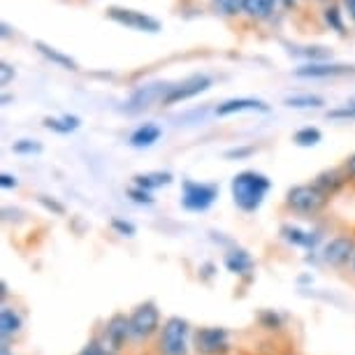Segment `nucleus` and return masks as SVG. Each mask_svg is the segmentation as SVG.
I'll return each mask as SVG.
<instances>
[{"mask_svg": "<svg viewBox=\"0 0 355 355\" xmlns=\"http://www.w3.org/2000/svg\"><path fill=\"white\" fill-rule=\"evenodd\" d=\"M270 179L260 172H253V170H246V172H239L237 177L232 179V198H234V205L239 207L242 211H256L263 200L270 191Z\"/></svg>", "mask_w": 355, "mask_h": 355, "instance_id": "obj_1", "label": "nucleus"}, {"mask_svg": "<svg viewBox=\"0 0 355 355\" xmlns=\"http://www.w3.org/2000/svg\"><path fill=\"white\" fill-rule=\"evenodd\" d=\"M158 346L163 355H189V323L179 316L167 318Z\"/></svg>", "mask_w": 355, "mask_h": 355, "instance_id": "obj_2", "label": "nucleus"}, {"mask_svg": "<svg viewBox=\"0 0 355 355\" xmlns=\"http://www.w3.org/2000/svg\"><path fill=\"white\" fill-rule=\"evenodd\" d=\"M327 196L316 186H293L288 191V207L297 214H316L325 207Z\"/></svg>", "mask_w": 355, "mask_h": 355, "instance_id": "obj_3", "label": "nucleus"}, {"mask_svg": "<svg viewBox=\"0 0 355 355\" xmlns=\"http://www.w3.org/2000/svg\"><path fill=\"white\" fill-rule=\"evenodd\" d=\"M218 196V189L214 184H198V182H184V196L182 202L191 211H207L214 205Z\"/></svg>", "mask_w": 355, "mask_h": 355, "instance_id": "obj_4", "label": "nucleus"}, {"mask_svg": "<svg viewBox=\"0 0 355 355\" xmlns=\"http://www.w3.org/2000/svg\"><path fill=\"white\" fill-rule=\"evenodd\" d=\"M158 325H160V313L156 309V304L151 302L139 304L130 316V337L146 339L158 330Z\"/></svg>", "mask_w": 355, "mask_h": 355, "instance_id": "obj_5", "label": "nucleus"}, {"mask_svg": "<svg viewBox=\"0 0 355 355\" xmlns=\"http://www.w3.org/2000/svg\"><path fill=\"white\" fill-rule=\"evenodd\" d=\"M209 86H211L209 77L196 75V77L186 79V82H182V84L172 86V89L167 91V96L163 98V105H174V103H182V100L196 98V96H200V93H205Z\"/></svg>", "mask_w": 355, "mask_h": 355, "instance_id": "obj_6", "label": "nucleus"}, {"mask_svg": "<svg viewBox=\"0 0 355 355\" xmlns=\"http://www.w3.org/2000/svg\"><path fill=\"white\" fill-rule=\"evenodd\" d=\"M107 15H110V19H114V21H119L121 26H128V28H135V31H146V33H158L160 31V24L153 17L144 15V12L112 8Z\"/></svg>", "mask_w": 355, "mask_h": 355, "instance_id": "obj_7", "label": "nucleus"}, {"mask_svg": "<svg viewBox=\"0 0 355 355\" xmlns=\"http://www.w3.org/2000/svg\"><path fill=\"white\" fill-rule=\"evenodd\" d=\"M196 348L202 355H218L227 348V332L223 327H202L196 332Z\"/></svg>", "mask_w": 355, "mask_h": 355, "instance_id": "obj_8", "label": "nucleus"}, {"mask_svg": "<svg viewBox=\"0 0 355 355\" xmlns=\"http://www.w3.org/2000/svg\"><path fill=\"white\" fill-rule=\"evenodd\" d=\"M355 256V244L351 237H334L325 244L323 249V263L330 267H341Z\"/></svg>", "mask_w": 355, "mask_h": 355, "instance_id": "obj_9", "label": "nucleus"}, {"mask_svg": "<svg viewBox=\"0 0 355 355\" xmlns=\"http://www.w3.org/2000/svg\"><path fill=\"white\" fill-rule=\"evenodd\" d=\"M128 337H130V318L119 313V316H114L105 327V351L119 353Z\"/></svg>", "mask_w": 355, "mask_h": 355, "instance_id": "obj_10", "label": "nucleus"}, {"mask_svg": "<svg viewBox=\"0 0 355 355\" xmlns=\"http://www.w3.org/2000/svg\"><path fill=\"white\" fill-rule=\"evenodd\" d=\"M170 89H172V86H167V84L142 86V89H137L130 96L128 105H125V110H128V112H139V110H144V107H149L151 103H156V100L163 103V98L167 96V91H170Z\"/></svg>", "mask_w": 355, "mask_h": 355, "instance_id": "obj_11", "label": "nucleus"}, {"mask_svg": "<svg viewBox=\"0 0 355 355\" xmlns=\"http://www.w3.org/2000/svg\"><path fill=\"white\" fill-rule=\"evenodd\" d=\"M270 107L260 100H253V98H237V100H227V103L218 105L216 107V114L218 116H230V114H237V112H267Z\"/></svg>", "mask_w": 355, "mask_h": 355, "instance_id": "obj_12", "label": "nucleus"}, {"mask_svg": "<svg viewBox=\"0 0 355 355\" xmlns=\"http://www.w3.org/2000/svg\"><path fill=\"white\" fill-rule=\"evenodd\" d=\"M346 72H353V68L332 65V63H306L302 68L295 70V75L297 77H337V75H346Z\"/></svg>", "mask_w": 355, "mask_h": 355, "instance_id": "obj_13", "label": "nucleus"}, {"mask_svg": "<svg viewBox=\"0 0 355 355\" xmlns=\"http://www.w3.org/2000/svg\"><path fill=\"white\" fill-rule=\"evenodd\" d=\"M21 325H24L21 313L17 309H12V306H3V309H0V334H3V341L15 337V334L21 330Z\"/></svg>", "mask_w": 355, "mask_h": 355, "instance_id": "obj_14", "label": "nucleus"}, {"mask_svg": "<svg viewBox=\"0 0 355 355\" xmlns=\"http://www.w3.org/2000/svg\"><path fill=\"white\" fill-rule=\"evenodd\" d=\"M160 135H163V130H160L158 125L144 123V125H139V128L130 135V144L135 146V149H149V146H153V144L158 142Z\"/></svg>", "mask_w": 355, "mask_h": 355, "instance_id": "obj_15", "label": "nucleus"}, {"mask_svg": "<svg viewBox=\"0 0 355 355\" xmlns=\"http://www.w3.org/2000/svg\"><path fill=\"white\" fill-rule=\"evenodd\" d=\"M225 267H227V272L244 277V274H249V272L253 270V258H251L246 251H242V249L230 251V253L225 256Z\"/></svg>", "mask_w": 355, "mask_h": 355, "instance_id": "obj_16", "label": "nucleus"}, {"mask_svg": "<svg viewBox=\"0 0 355 355\" xmlns=\"http://www.w3.org/2000/svg\"><path fill=\"white\" fill-rule=\"evenodd\" d=\"M281 234H284L286 242H291L295 246H304V249H311V246L316 244V239H318V234L304 232V230H300V227H295V225H284V227H281Z\"/></svg>", "mask_w": 355, "mask_h": 355, "instance_id": "obj_17", "label": "nucleus"}, {"mask_svg": "<svg viewBox=\"0 0 355 355\" xmlns=\"http://www.w3.org/2000/svg\"><path fill=\"white\" fill-rule=\"evenodd\" d=\"M172 184V174L170 172H149V174H137L135 177V186L144 191H153L160 189V186Z\"/></svg>", "mask_w": 355, "mask_h": 355, "instance_id": "obj_18", "label": "nucleus"}, {"mask_svg": "<svg viewBox=\"0 0 355 355\" xmlns=\"http://www.w3.org/2000/svg\"><path fill=\"white\" fill-rule=\"evenodd\" d=\"M35 46L40 49V53H42V56L49 58L51 63L61 65V68H65V70H77V63L72 61L70 56H65V53L56 51V49H51V46H49V44H44V42H35Z\"/></svg>", "mask_w": 355, "mask_h": 355, "instance_id": "obj_19", "label": "nucleus"}, {"mask_svg": "<svg viewBox=\"0 0 355 355\" xmlns=\"http://www.w3.org/2000/svg\"><path fill=\"white\" fill-rule=\"evenodd\" d=\"M277 0H244V12L256 19H265L274 12Z\"/></svg>", "mask_w": 355, "mask_h": 355, "instance_id": "obj_20", "label": "nucleus"}, {"mask_svg": "<svg viewBox=\"0 0 355 355\" xmlns=\"http://www.w3.org/2000/svg\"><path fill=\"white\" fill-rule=\"evenodd\" d=\"M288 107H295V110H313V107H323L325 100L320 96H311V93H300V96H288L286 98Z\"/></svg>", "mask_w": 355, "mask_h": 355, "instance_id": "obj_21", "label": "nucleus"}, {"mask_svg": "<svg viewBox=\"0 0 355 355\" xmlns=\"http://www.w3.org/2000/svg\"><path fill=\"white\" fill-rule=\"evenodd\" d=\"M44 125L53 132H61V135H68V132L79 128V119L77 116H63V119H46Z\"/></svg>", "mask_w": 355, "mask_h": 355, "instance_id": "obj_22", "label": "nucleus"}, {"mask_svg": "<svg viewBox=\"0 0 355 355\" xmlns=\"http://www.w3.org/2000/svg\"><path fill=\"white\" fill-rule=\"evenodd\" d=\"M313 186H316L320 193H325V196H332V193L341 186V177L337 172H325L316 179V184Z\"/></svg>", "mask_w": 355, "mask_h": 355, "instance_id": "obj_23", "label": "nucleus"}, {"mask_svg": "<svg viewBox=\"0 0 355 355\" xmlns=\"http://www.w3.org/2000/svg\"><path fill=\"white\" fill-rule=\"evenodd\" d=\"M295 144L297 146H316L320 139H323V132H320L318 128H302V130H297L295 132Z\"/></svg>", "mask_w": 355, "mask_h": 355, "instance_id": "obj_24", "label": "nucleus"}, {"mask_svg": "<svg viewBox=\"0 0 355 355\" xmlns=\"http://www.w3.org/2000/svg\"><path fill=\"white\" fill-rule=\"evenodd\" d=\"M218 10L223 12V15H239V12L244 10V0H216Z\"/></svg>", "mask_w": 355, "mask_h": 355, "instance_id": "obj_25", "label": "nucleus"}, {"mask_svg": "<svg viewBox=\"0 0 355 355\" xmlns=\"http://www.w3.org/2000/svg\"><path fill=\"white\" fill-rule=\"evenodd\" d=\"M325 21L330 24L334 31L344 33V24H341V12L337 8H327L325 10Z\"/></svg>", "mask_w": 355, "mask_h": 355, "instance_id": "obj_26", "label": "nucleus"}, {"mask_svg": "<svg viewBox=\"0 0 355 355\" xmlns=\"http://www.w3.org/2000/svg\"><path fill=\"white\" fill-rule=\"evenodd\" d=\"M12 149H15V153H40L42 151V146H40L37 142H31V139H21V142H17Z\"/></svg>", "mask_w": 355, "mask_h": 355, "instance_id": "obj_27", "label": "nucleus"}, {"mask_svg": "<svg viewBox=\"0 0 355 355\" xmlns=\"http://www.w3.org/2000/svg\"><path fill=\"white\" fill-rule=\"evenodd\" d=\"M128 196L135 200V202L139 205H151L153 202V198H151V193L149 191H144V189H139V186H135V189H130L128 191Z\"/></svg>", "mask_w": 355, "mask_h": 355, "instance_id": "obj_28", "label": "nucleus"}, {"mask_svg": "<svg viewBox=\"0 0 355 355\" xmlns=\"http://www.w3.org/2000/svg\"><path fill=\"white\" fill-rule=\"evenodd\" d=\"M327 116L330 119H355V105H346L341 107V110H330L327 112Z\"/></svg>", "mask_w": 355, "mask_h": 355, "instance_id": "obj_29", "label": "nucleus"}, {"mask_svg": "<svg viewBox=\"0 0 355 355\" xmlns=\"http://www.w3.org/2000/svg\"><path fill=\"white\" fill-rule=\"evenodd\" d=\"M112 227L114 230H119L121 234H125V237H132V234H135V225L128 223V220H121V218H114Z\"/></svg>", "mask_w": 355, "mask_h": 355, "instance_id": "obj_30", "label": "nucleus"}, {"mask_svg": "<svg viewBox=\"0 0 355 355\" xmlns=\"http://www.w3.org/2000/svg\"><path fill=\"white\" fill-rule=\"evenodd\" d=\"M40 202H42L49 211H56L58 216H61V214H65V207H63V205H58V202H53V200H49V198H44V196H42V198H40Z\"/></svg>", "mask_w": 355, "mask_h": 355, "instance_id": "obj_31", "label": "nucleus"}, {"mask_svg": "<svg viewBox=\"0 0 355 355\" xmlns=\"http://www.w3.org/2000/svg\"><path fill=\"white\" fill-rule=\"evenodd\" d=\"M79 355H107V351H105V346H100V344H96V341H93V344L86 346Z\"/></svg>", "mask_w": 355, "mask_h": 355, "instance_id": "obj_32", "label": "nucleus"}, {"mask_svg": "<svg viewBox=\"0 0 355 355\" xmlns=\"http://www.w3.org/2000/svg\"><path fill=\"white\" fill-rule=\"evenodd\" d=\"M0 72H3V77H0V84L8 86L10 79H12V68H10L8 63H3V65H0Z\"/></svg>", "mask_w": 355, "mask_h": 355, "instance_id": "obj_33", "label": "nucleus"}, {"mask_svg": "<svg viewBox=\"0 0 355 355\" xmlns=\"http://www.w3.org/2000/svg\"><path fill=\"white\" fill-rule=\"evenodd\" d=\"M0 186H3V189H15L17 179L12 177V174H3V177H0Z\"/></svg>", "mask_w": 355, "mask_h": 355, "instance_id": "obj_34", "label": "nucleus"}, {"mask_svg": "<svg viewBox=\"0 0 355 355\" xmlns=\"http://www.w3.org/2000/svg\"><path fill=\"white\" fill-rule=\"evenodd\" d=\"M253 149H232V151H227L225 156L227 158H244V156H251Z\"/></svg>", "mask_w": 355, "mask_h": 355, "instance_id": "obj_35", "label": "nucleus"}, {"mask_svg": "<svg viewBox=\"0 0 355 355\" xmlns=\"http://www.w3.org/2000/svg\"><path fill=\"white\" fill-rule=\"evenodd\" d=\"M346 170H348V174L355 179V156H351L348 158V163H346Z\"/></svg>", "mask_w": 355, "mask_h": 355, "instance_id": "obj_36", "label": "nucleus"}, {"mask_svg": "<svg viewBox=\"0 0 355 355\" xmlns=\"http://www.w3.org/2000/svg\"><path fill=\"white\" fill-rule=\"evenodd\" d=\"M0 355H12V351H10V344H8V341H3V346H0Z\"/></svg>", "mask_w": 355, "mask_h": 355, "instance_id": "obj_37", "label": "nucleus"}, {"mask_svg": "<svg viewBox=\"0 0 355 355\" xmlns=\"http://www.w3.org/2000/svg\"><path fill=\"white\" fill-rule=\"evenodd\" d=\"M346 5H348V12H351V17L355 19V0H346Z\"/></svg>", "mask_w": 355, "mask_h": 355, "instance_id": "obj_38", "label": "nucleus"}, {"mask_svg": "<svg viewBox=\"0 0 355 355\" xmlns=\"http://www.w3.org/2000/svg\"><path fill=\"white\" fill-rule=\"evenodd\" d=\"M10 35V28H8V24H3V37H8Z\"/></svg>", "mask_w": 355, "mask_h": 355, "instance_id": "obj_39", "label": "nucleus"}, {"mask_svg": "<svg viewBox=\"0 0 355 355\" xmlns=\"http://www.w3.org/2000/svg\"><path fill=\"white\" fill-rule=\"evenodd\" d=\"M353 270H355V256H353Z\"/></svg>", "mask_w": 355, "mask_h": 355, "instance_id": "obj_40", "label": "nucleus"}]
</instances>
